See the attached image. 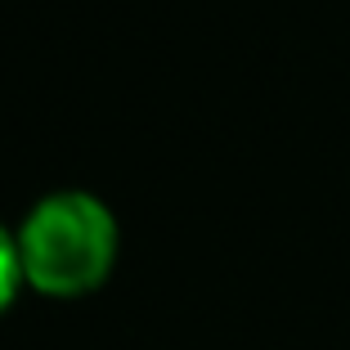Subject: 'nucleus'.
I'll use <instances>...</instances> for the list:
<instances>
[{"mask_svg": "<svg viewBox=\"0 0 350 350\" xmlns=\"http://www.w3.org/2000/svg\"><path fill=\"white\" fill-rule=\"evenodd\" d=\"M117 256V225L90 193L45 198L18 229L23 278L50 297H81L99 288Z\"/></svg>", "mask_w": 350, "mask_h": 350, "instance_id": "f257e3e1", "label": "nucleus"}, {"mask_svg": "<svg viewBox=\"0 0 350 350\" xmlns=\"http://www.w3.org/2000/svg\"><path fill=\"white\" fill-rule=\"evenodd\" d=\"M18 278H23L18 243H10V234L0 229V310L14 301V292H18Z\"/></svg>", "mask_w": 350, "mask_h": 350, "instance_id": "f03ea898", "label": "nucleus"}]
</instances>
